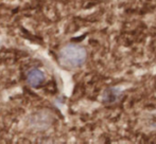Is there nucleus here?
Segmentation results:
<instances>
[{
    "label": "nucleus",
    "instance_id": "nucleus-2",
    "mask_svg": "<svg viewBox=\"0 0 156 144\" xmlns=\"http://www.w3.org/2000/svg\"><path fill=\"white\" fill-rule=\"evenodd\" d=\"M45 80V74L41 70L37 68L31 69L27 74V81L29 83L30 86L32 87H37L41 84Z\"/></svg>",
    "mask_w": 156,
    "mask_h": 144
},
{
    "label": "nucleus",
    "instance_id": "nucleus-1",
    "mask_svg": "<svg viewBox=\"0 0 156 144\" xmlns=\"http://www.w3.org/2000/svg\"><path fill=\"white\" fill-rule=\"evenodd\" d=\"M86 60V51L84 48L76 45H68L60 52V62L67 68H78L82 66Z\"/></svg>",
    "mask_w": 156,
    "mask_h": 144
}]
</instances>
